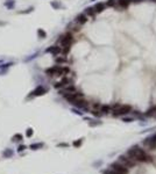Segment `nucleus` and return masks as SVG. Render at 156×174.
Instances as JSON below:
<instances>
[{
  "label": "nucleus",
  "instance_id": "f257e3e1",
  "mask_svg": "<svg viewBox=\"0 0 156 174\" xmlns=\"http://www.w3.org/2000/svg\"><path fill=\"white\" fill-rule=\"evenodd\" d=\"M128 155L131 158H133L134 160L137 161H142V163H146V161H149V157L147 155V153L143 151L142 149H140L139 146H133L128 150Z\"/></svg>",
  "mask_w": 156,
  "mask_h": 174
},
{
  "label": "nucleus",
  "instance_id": "9b49d317",
  "mask_svg": "<svg viewBox=\"0 0 156 174\" xmlns=\"http://www.w3.org/2000/svg\"><path fill=\"white\" fill-rule=\"evenodd\" d=\"M143 144L147 145L150 150H155L156 149V133L149 136L148 138H146V141L143 142Z\"/></svg>",
  "mask_w": 156,
  "mask_h": 174
},
{
  "label": "nucleus",
  "instance_id": "ddd939ff",
  "mask_svg": "<svg viewBox=\"0 0 156 174\" xmlns=\"http://www.w3.org/2000/svg\"><path fill=\"white\" fill-rule=\"evenodd\" d=\"M77 91V88H76V86H75L74 84L72 85H68V86H65V87H63V88H61L60 90V94L62 96L63 95H65V94H69V93H74V92H76Z\"/></svg>",
  "mask_w": 156,
  "mask_h": 174
},
{
  "label": "nucleus",
  "instance_id": "393cba45",
  "mask_svg": "<svg viewBox=\"0 0 156 174\" xmlns=\"http://www.w3.org/2000/svg\"><path fill=\"white\" fill-rule=\"evenodd\" d=\"M37 36H38L40 38H46V37H47L46 30L42 29V28H38V29H37Z\"/></svg>",
  "mask_w": 156,
  "mask_h": 174
},
{
  "label": "nucleus",
  "instance_id": "9d476101",
  "mask_svg": "<svg viewBox=\"0 0 156 174\" xmlns=\"http://www.w3.org/2000/svg\"><path fill=\"white\" fill-rule=\"evenodd\" d=\"M71 105H74L76 108H78V109H84V110H86V109L89 108V102L85 100L84 98L78 99V100L74 101V102H71Z\"/></svg>",
  "mask_w": 156,
  "mask_h": 174
},
{
  "label": "nucleus",
  "instance_id": "f8f14e48",
  "mask_svg": "<svg viewBox=\"0 0 156 174\" xmlns=\"http://www.w3.org/2000/svg\"><path fill=\"white\" fill-rule=\"evenodd\" d=\"M46 54H51L55 57V56H58V55L62 54V48L60 45H50L49 48L46 49Z\"/></svg>",
  "mask_w": 156,
  "mask_h": 174
},
{
  "label": "nucleus",
  "instance_id": "423d86ee",
  "mask_svg": "<svg viewBox=\"0 0 156 174\" xmlns=\"http://www.w3.org/2000/svg\"><path fill=\"white\" fill-rule=\"evenodd\" d=\"M119 161H120L121 165H123L125 167L129 168V167H133L135 165V161L133 158H131L129 155H120L119 157Z\"/></svg>",
  "mask_w": 156,
  "mask_h": 174
},
{
  "label": "nucleus",
  "instance_id": "4be33fe9",
  "mask_svg": "<svg viewBox=\"0 0 156 174\" xmlns=\"http://www.w3.org/2000/svg\"><path fill=\"white\" fill-rule=\"evenodd\" d=\"M41 147H43V143H34V144H30L29 149L35 151V150H38V149H41Z\"/></svg>",
  "mask_w": 156,
  "mask_h": 174
},
{
  "label": "nucleus",
  "instance_id": "e433bc0d",
  "mask_svg": "<svg viewBox=\"0 0 156 174\" xmlns=\"http://www.w3.org/2000/svg\"><path fill=\"white\" fill-rule=\"evenodd\" d=\"M91 1H93V0H91Z\"/></svg>",
  "mask_w": 156,
  "mask_h": 174
},
{
  "label": "nucleus",
  "instance_id": "2f4dec72",
  "mask_svg": "<svg viewBox=\"0 0 156 174\" xmlns=\"http://www.w3.org/2000/svg\"><path fill=\"white\" fill-rule=\"evenodd\" d=\"M103 173L104 174H119V173H115L114 171H112V169H105V171H103Z\"/></svg>",
  "mask_w": 156,
  "mask_h": 174
},
{
  "label": "nucleus",
  "instance_id": "6e6552de",
  "mask_svg": "<svg viewBox=\"0 0 156 174\" xmlns=\"http://www.w3.org/2000/svg\"><path fill=\"white\" fill-rule=\"evenodd\" d=\"M48 92V90H47L44 86H42V85H38L37 87H36L35 90L33 91V92H30L29 96L28 98H34V96H41V95H44L46 93Z\"/></svg>",
  "mask_w": 156,
  "mask_h": 174
},
{
  "label": "nucleus",
  "instance_id": "6ab92c4d",
  "mask_svg": "<svg viewBox=\"0 0 156 174\" xmlns=\"http://www.w3.org/2000/svg\"><path fill=\"white\" fill-rule=\"evenodd\" d=\"M84 14L88 18H94L97 15L96 12H94V9H93V7H86V8L84 9Z\"/></svg>",
  "mask_w": 156,
  "mask_h": 174
},
{
  "label": "nucleus",
  "instance_id": "473e14b6",
  "mask_svg": "<svg viewBox=\"0 0 156 174\" xmlns=\"http://www.w3.org/2000/svg\"><path fill=\"white\" fill-rule=\"evenodd\" d=\"M122 120H123V122H132V121L135 120V117H123Z\"/></svg>",
  "mask_w": 156,
  "mask_h": 174
},
{
  "label": "nucleus",
  "instance_id": "a211bd4d",
  "mask_svg": "<svg viewBox=\"0 0 156 174\" xmlns=\"http://www.w3.org/2000/svg\"><path fill=\"white\" fill-rule=\"evenodd\" d=\"M99 112L101 113V115H107L112 112V108H111V105H101L100 108H99Z\"/></svg>",
  "mask_w": 156,
  "mask_h": 174
},
{
  "label": "nucleus",
  "instance_id": "72a5a7b5",
  "mask_svg": "<svg viewBox=\"0 0 156 174\" xmlns=\"http://www.w3.org/2000/svg\"><path fill=\"white\" fill-rule=\"evenodd\" d=\"M82 143H83V139H79V141H76V142H74V146H80L82 145Z\"/></svg>",
  "mask_w": 156,
  "mask_h": 174
},
{
  "label": "nucleus",
  "instance_id": "bb28decb",
  "mask_svg": "<svg viewBox=\"0 0 156 174\" xmlns=\"http://www.w3.org/2000/svg\"><path fill=\"white\" fill-rule=\"evenodd\" d=\"M14 65L13 62H9V63H5V64H3V65H0V70H5V68H8L9 66Z\"/></svg>",
  "mask_w": 156,
  "mask_h": 174
},
{
  "label": "nucleus",
  "instance_id": "c756f323",
  "mask_svg": "<svg viewBox=\"0 0 156 174\" xmlns=\"http://www.w3.org/2000/svg\"><path fill=\"white\" fill-rule=\"evenodd\" d=\"M89 124H90L91 127H96V125H100V124H101V121H94V122H92V121H89Z\"/></svg>",
  "mask_w": 156,
  "mask_h": 174
},
{
  "label": "nucleus",
  "instance_id": "c9c22d12",
  "mask_svg": "<svg viewBox=\"0 0 156 174\" xmlns=\"http://www.w3.org/2000/svg\"><path fill=\"white\" fill-rule=\"evenodd\" d=\"M72 113H75V114H77V115H80V116L83 115V113L79 112V110H78L77 108H72Z\"/></svg>",
  "mask_w": 156,
  "mask_h": 174
},
{
  "label": "nucleus",
  "instance_id": "f03ea898",
  "mask_svg": "<svg viewBox=\"0 0 156 174\" xmlns=\"http://www.w3.org/2000/svg\"><path fill=\"white\" fill-rule=\"evenodd\" d=\"M74 41H75V35L70 30H68V31H65L64 34L60 35V37H58V40H57V42L60 43V46L72 45Z\"/></svg>",
  "mask_w": 156,
  "mask_h": 174
},
{
  "label": "nucleus",
  "instance_id": "c85d7f7f",
  "mask_svg": "<svg viewBox=\"0 0 156 174\" xmlns=\"http://www.w3.org/2000/svg\"><path fill=\"white\" fill-rule=\"evenodd\" d=\"M33 135H34V130L32 128H28L27 131H26V136H27V137H32Z\"/></svg>",
  "mask_w": 156,
  "mask_h": 174
},
{
  "label": "nucleus",
  "instance_id": "2eb2a0df",
  "mask_svg": "<svg viewBox=\"0 0 156 174\" xmlns=\"http://www.w3.org/2000/svg\"><path fill=\"white\" fill-rule=\"evenodd\" d=\"M131 4H132V0H117V5L120 7L119 11H126V9H128Z\"/></svg>",
  "mask_w": 156,
  "mask_h": 174
},
{
  "label": "nucleus",
  "instance_id": "20e7f679",
  "mask_svg": "<svg viewBox=\"0 0 156 174\" xmlns=\"http://www.w3.org/2000/svg\"><path fill=\"white\" fill-rule=\"evenodd\" d=\"M63 98L65 99L66 101H68L69 103H71V102L78 100V99L84 98V94H83L82 92H79V91H76V92H74V93H69V94H65V95H63Z\"/></svg>",
  "mask_w": 156,
  "mask_h": 174
},
{
  "label": "nucleus",
  "instance_id": "cd10ccee",
  "mask_svg": "<svg viewBox=\"0 0 156 174\" xmlns=\"http://www.w3.org/2000/svg\"><path fill=\"white\" fill-rule=\"evenodd\" d=\"M14 5H15V1H14V0H11V3H9V1H6V3H5V6H6V7H8L9 9L13 8Z\"/></svg>",
  "mask_w": 156,
  "mask_h": 174
},
{
  "label": "nucleus",
  "instance_id": "412c9836",
  "mask_svg": "<svg viewBox=\"0 0 156 174\" xmlns=\"http://www.w3.org/2000/svg\"><path fill=\"white\" fill-rule=\"evenodd\" d=\"M13 154H14V151L12 149H6L3 153V155L5 158H11V157H13Z\"/></svg>",
  "mask_w": 156,
  "mask_h": 174
},
{
  "label": "nucleus",
  "instance_id": "4468645a",
  "mask_svg": "<svg viewBox=\"0 0 156 174\" xmlns=\"http://www.w3.org/2000/svg\"><path fill=\"white\" fill-rule=\"evenodd\" d=\"M88 19H89V18L86 16L84 13H80V14H78V15L75 18V23H76V25H78V26H83V25H85V23L88 22Z\"/></svg>",
  "mask_w": 156,
  "mask_h": 174
},
{
  "label": "nucleus",
  "instance_id": "a878e982",
  "mask_svg": "<svg viewBox=\"0 0 156 174\" xmlns=\"http://www.w3.org/2000/svg\"><path fill=\"white\" fill-rule=\"evenodd\" d=\"M23 139V136H22L21 133H15L13 137H12V142H20Z\"/></svg>",
  "mask_w": 156,
  "mask_h": 174
},
{
  "label": "nucleus",
  "instance_id": "5701e85b",
  "mask_svg": "<svg viewBox=\"0 0 156 174\" xmlns=\"http://www.w3.org/2000/svg\"><path fill=\"white\" fill-rule=\"evenodd\" d=\"M106 7H111V8H115V6H117V0H106V3H105Z\"/></svg>",
  "mask_w": 156,
  "mask_h": 174
},
{
  "label": "nucleus",
  "instance_id": "1a4fd4ad",
  "mask_svg": "<svg viewBox=\"0 0 156 174\" xmlns=\"http://www.w3.org/2000/svg\"><path fill=\"white\" fill-rule=\"evenodd\" d=\"M60 68H61V65L55 64V65H52V66H50V67L46 68V70H44V73H46L47 76H49V77H58Z\"/></svg>",
  "mask_w": 156,
  "mask_h": 174
},
{
  "label": "nucleus",
  "instance_id": "7ed1b4c3",
  "mask_svg": "<svg viewBox=\"0 0 156 174\" xmlns=\"http://www.w3.org/2000/svg\"><path fill=\"white\" fill-rule=\"evenodd\" d=\"M133 108H132L131 105H121L119 108H117L115 110H113L112 114L113 116H117V117H120V116H126V115L131 114Z\"/></svg>",
  "mask_w": 156,
  "mask_h": 174
},
{
  "label": "nucleus",
  "instance_id": "aec40b11",
  "mask_svg": "<svg viewBox=\"0 0 156 174\" xmlns=\"http://www.w3.org/2000/svg\"><path fill=\"white\" fill-rule=\"evenodd\" d=\"M145 116H147V117H155L156 116V105L148 109L147 112L145 113Z\"/></svg>",
  "mask_w": 156,
  "mask_h": 174
},
{
  "label": "nucleus",
  "instance_id": "7c9ffc66",
  "mask_svg": "<svg viewBox=\"0 0 156 174\" xmlns=\"http://www.w3.org/2000/svg\"><path fill=\"white\" fill-rule=\"evenodd\" d=\"M34 11V7H29V8H27L26 11H21L20 12V14H27V13H32V12Z\"/></svg>",
  "mask_w": 156,
  "mask_h": 174
},
{
  "label": "nucleus",
  "instance_id": "dca6fc26",
  "mask_svg": "<svg viewBox=\"0 0 156 174\" xmlns=\"http://www.w3.org/2000/svg\"><path fill=\"white\" fill-rule=\"evenodd\" d=\"M54 60H55V63L57 65H65L66 63L69 62L66 56H63V55H62V56H60V55H58V56H55V57H54Z\"/></svg>",
  "mask_w": 156,
  "mask_h": 174
},
{
  "label": "nucleus",
  "instance_id": "f3484780",
  "mask_svg": "<svg viewBox=\"0 0 156 174\" xmlns=\"http://www.w3.org/2000/svg\"><path fill=\"white\" fill-rule=\"evenodd\" d=\"M93 9H94L96 14H99L101 12H104V9H106V5H105V3H97L93 6Z\"/></svg>",
  "mask_w": 156,
  "mask_h": 174
},
{
  "label": "nucleus",
  "instance_id": "b1692460",
  "mask_svg": "<svg viewBox=\"0 0 156 174\" xmlns=\"http://www.w3.org/2000/svg\"><path fill=\"white\" fill-rule=\"evenodd\" d=\"M50 6H51L54 9H60L61 7H62V4H61L60 1H55V0H54V1L50 3Z\"/></svg>",
  "mask_w": 156,
  "mask_h": 174
},
{
  "label": "nucleus",
  "instance_id": "39448f33",
  "mask_svg": "<svg viewBox=\"0 0 156 174\" xmlns=\"http://www.w3.org/2000/svg\"><path fill=\"white\" fill-rule=\"evenodd\" d=\"M72 84H74L72 78H69V76H65L61 79L58 82H55V84H54V87L57 88V90H61V88H63V87L68 86V85H72Z\"/></svg>",
  "mask_w": 156,
  "mask_h": 174
},
{
  "label": "nucleus",
  "instance_id": "0eeeda50",
  "mask_svg": "<svg viewBox=\"0 0 156 174\" xmlns=\"http://www.w3.org/2000/svg\"><path fill=\"white\" fill-rule=\"evenodd\" d=\"M110 169H112V171H114L115 173H119V174H127L128 173V168L125 167L123 165H121V164H118V163L111 164Z\"/></svg>",
  "mask_w": 156,
  "mask_h": 174
},
{
  "label": "nucleus",
  "instance_id": "f704fd0d",
  "mask_svg": "<svg viewBox=\"0 0 156 174\" xmlns=\"http://www.w3.org/2000/svg\"><path fill=\"white\" fill-rule=\"evenodd\" d=\"M26 149H27L26 145H20V146L18 147V152H22V151H25Z\"/></svg>",
  "mask_w": 156,
  "mask_h": 174
}]
</instances>
